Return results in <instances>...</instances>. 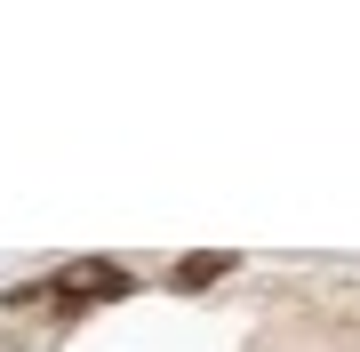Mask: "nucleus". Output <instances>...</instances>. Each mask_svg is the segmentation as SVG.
<instances>
[{"instance_id": "nucleus-2", "label": "nucleus", "mask_w": 360, "mask_h": 352, "mask_svg": "<svg viewBox=\"0 0 360 352\" xmlns=\"http://www.w3.org/2000/svg\"><path fill=\"white\" fill-rule=\"evenodd\" d=\"M224 273H232V256H224V248H208V256H184L168 280H176V288H208V280H224Z\"/></svg>"}, {"instance_id": "nucleus-1", "label": "nucleus", "mask_w": 360, "mask_h": 352, "mask_svg": "<svg viewBox=\"0 0 360 352\" xmlns=\"http://www.w3.org/2000/svg\"><path fill=\"white\" fill-rule=\"evenodd\" d=\"M129 288H136V273H129V264L80 256V264H65V273L49 280V296H56V304H112V296H129Z\"/></svg>"}]
</instances>
